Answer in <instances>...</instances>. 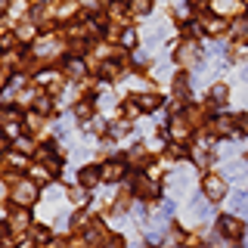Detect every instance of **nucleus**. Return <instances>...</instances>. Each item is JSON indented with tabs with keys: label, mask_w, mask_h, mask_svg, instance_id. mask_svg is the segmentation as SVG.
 I'll use <instances>...</instances> for the list:
<instances>
[{
	"label": "nucleus",
	"mask_w": 248,
	"mask_h": 248,
	"mask_svg": "<svg viewBox=\"0 0 248 248\" xmlns=\"http://www.w3.org/2000/svg\"><path fill=\"white\" fill-rule=\"evenodd\" d=\"M217 227H220V232H223V236H230V239H239V236H242V223H239L236 217H220V223H217Z\"/></svg>",
	"instance_id": "obj_1"
},
{
	"label": "nucleus",
	"mask_w": 248,
	"mask_h": 248,
	"mask_svg": "<svg viewBox=\"0 0 248 248\" xmlns=\"http://www.w3.org/2000/svg\"><path fill=\"white\" fill-rule=\"evenodd\" d=\"M205 192H208V199H220L223 196V180L220 177H205Z\"/></svg>",
	"instance_id": "obj_2"
},
{
	"label": "nucleus",
	"mask_w": 248,
	"mask_h": 248,
	"mask_svg": "<svg viewBox=\"0 0 248 248\" xmlns=\"http://www.w3.org/2000/svg\"><path fill=\"white\" fill-rule=\"evenodd\" d=\"M31 199H34V183H19L16 186V202L25 205V202H31Z\"/></svg>",
	"instance_id": "obj_3"
},
{
	"label": "nucleus",
	"mask_w": 248,
	"mask_h": 248,
	"mask_svg": "<svg viewBox=\"0 0 248 248\" xmlns=\"http://www.w3.org/2000/svg\"><path fill=\"white\" fill-rule=\"evenodd\" d=\"M121 161H112V165H106V170H103V174H106V180H118V177H121Z\"/></svg>",
	"instance_id": "obj_4"
}]
</instances>
